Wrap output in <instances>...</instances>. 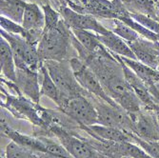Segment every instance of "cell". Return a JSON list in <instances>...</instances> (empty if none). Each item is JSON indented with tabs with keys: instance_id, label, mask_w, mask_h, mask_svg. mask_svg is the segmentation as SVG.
<instances>
[{
	"instance_id": "52a82bcc",
	"label": "cell",
	"mask_w": 159,
	"mask_h": 158,
	"mask_svg": "<svg viewBox=\"0 0 159 158\" xmlns=\"http://www.w3.org/2000/svg\"><path fill=\"white\" fill-rule=\"evenodd\" d=\"M70 63L76 80L87 93L112 106H119L107 94L97 76L81 59L78 57H73L70 59Z\"/></svg>"
},
{
	"instance_id": "603a6c76",
	"label": "cell",
	"mask_w": 159,
	"mask_h": 158,
	"mask_svg": "<svg viewBox=\"0 0 159 158\" xmlns=\"http://www.w3.org/2000/svg\"><path fill=\"white\" fill-rule=\"evenodd\" d=\"M70 30L76 39L80 42V44L91 52H96L103 46L95 34H93L89 31L79 30V29H70Z\"/></svg>"
},
{
	"instance_id": "5bb4252c",
	"label": "cell",
	"mask_w": 159,
	"mask_h": 158,
	"mask_svg": "<svg viewBox=\"0 0 159 158\" xmlns=\"http://www.w3.org/2000/svg\"><path fill=\"white\" fill-rule=\"evenodd\" d=\"M128 44L131 47L138 61L157 70L159 51L156 48L155 42L140 36L137 40Z\"/></svg>"
},
{
	"instance_id": "ffe728a7",
	"label": "cell",
	"mask_w": 159,
	"mask_h": 158,
	"mask_svg": "<svg viewBox=\"0 0 159 158\" xmlns=\"http://www.w3.org/2000/svg\"><path fill=\"white\" fill-rule=\"evenodd\" d=\"M129 13H138L159 21V0H122Z\"/></svg>"
},
{
	"instance_id": "d4e9b609",
	"label": "cell",
	"mask_w": 159,
	"mask_h": 158,
	"mask_svg": "<svg viewBox=\"0 0 159 158\" xmlns=\"http://www.w3.org/2000/svg\"><path fill=\"white\" fill-rule=\"evenodd\" d=\"M113 22L114 28L111 30V32L124 39L127 43L134 42L140 37V34L138 33H136L134 29H132L127 24H125L122 20L113 19Z\"/></svg>"
},
{
	"instance_id": "ac0fdd59",
	"label": "cell",
	"mask_w": 159,
	"mask_h": 158,
	"mask_svg": "<svg viewBox=\"0 0 159 158\" xmlns=\"http://www.w3.org/2000/svg\"><path fill=\"white\" fill-rule=\"evenodd\" d=\"M39 74L41 79V95L49 97L57 105V107L61 108L66 102V99L58 89V87L56 86V84L54 83V81L52 80V78L51 77L46 66L44 65V62L40 67Z\"/></svg>"
},
{
	"instance_id": "30bf717a",
	"label": "cell",
	"mask_w": 159,
	"mask_h": 158,
	"mask_svg": "<svg viewBox=\"0 0 159 158\" xmlns=\"http://www.w3.org/2000/svg\"><path fill=\"white\" fill-rule=\"evenodd\" d=\"M129 114L134 122V134L143 140H159V123L154 111L143 108L137 112Z\"/></svg>"
},
{
	"instance_id": "f1b7e54d",
	"label": "cell",
	"mask_w": 159,
	"mask_h": 158,
	"mask_svg": "<svg viewBox=\"0 0 159 158\" xmlns=\"http://www.w3.org/2000/svg\"><path fill=\"white\" fill-rule=\"evenodd\" d=\"M37 155H38V158H65L62 156L54 155V154H51L47 152H37Z\"/></svg>"
},
{
	"instance_id": "8992f818",
	"label": "cell",
	"mask_w": 159,
	"mask_h": 158,
	"mask_svg": "<svg viewBox=\"0 0 159 158\" xmlns=\"http://www.w3.org/2000/svg\"><path fill=\"white\" fill-rule=\"evenodd\" d=\"M85 96L91 100L96 109L98 115L97 124L117 128L129 133L134 132V122L131 114L120 106H112L88 93Z\"/></svg>"
},
{
	"instance_id": "1f68e13d",
	"label": "cell",
	"mask_w": 159,
	"mask_h": 158,
	"mask_svg": "<svg viewBox=\"0 0 159 158\" xmlns=\"http://www.w3.org/2000/svg\"><path fill=\"white\" fill-rule=\"evenodd\" d=\"M155 86H156V89H157V91L159 93V81H156L155 82Z\"/></svg>"
},
{
	"instance_id": "7a4b0ae2",
	"label": "cell",
	"mask_w": 159,
	"mask_h": 158,
	"mask_svg": "<svg viewBox=\"0 0 159 158\" xmlns=\"http://www.w3.org/2000/svg\"><path fill=\"white\" fill-rule=\"evenodd\" d=\"M1 108L12 115L31 122L34 126V136H48V127L43 119V107L22 93H9L1 86Z\"/></svg>"
},
{
	"instance_id": "484cf974",
	"label": "cell",
	"mask_w": 159,
	"mask_h": 158,
	"mask_svg": "<svg viewBox=\"0 0 159 158\" xmlns=\"http://www.w3.org/2000/svg\"><path fill=\"white\" fill-rule=\"evenodd\" d=\"M132 143H134L139 146L146 153H148L152 158H159V140L157 141H148L143 140L131 133Z\"/></svg>"
},
{
	"instance_id": "9a60e30c",
	"label": "cell",
	"mask_w": 159,
	"mask_h": 158,
	"mask_svg": "<svg viewBox=\"0 0 159 158\" xmlns=\"http://www.w3.org/2000/svg\"><path fill=\"white\" fill-rule=\"evenodd\" d=\"M80 130H82L84 133H87L92 137H94L97 139H103V140L117 142V143L132 142L131 133L125 132L117 128L95 124L90 127L80 126Z\"/></svg>"
},
{
	"instance_id": "2e32d148",
	"label": "cell",
	"mask_w": 159,
	"mask_h": 158,
	"mask_svg": "<svg viewBox=\"0 0 159 158\" xmlns=\"http://www.w3.org/2000/svg\"><path fill=\"white\" fill-rule=\"evenodd\" d=\"M22 26L27 31L43 33L45 28V14L39 4L27 2L23 14Z\"/></svg>"
},
{
	"instance_id": "5b68a950",
	"label": "cell",
	"mask_w": 159,
	"mask_h": 158,
	"mask_svg": "<svg viewBox=\"0 0 159 158\" xmlns=\"http://www.w3.org/2000/svg\"><path fill=\"white\" fill-rule=\"evenodd\" d=\"M0 35L5 38L11 46L16 69H29L39 71L43 61L39 57L37 45L32 44L19 35L9 34L3 30H0Z\"/></svg>"
},
{
	"instance_id": "277c9868",
	"label": "cell",
	"mask_w": 159,
	"mask_h": 158,
	"mask_svg": "<svg viewBox=\"0 0 159 158\" xmlns=\"http://www.w3.org/2000/svg\"><path fill=\"white\" fill-rule=\"evenodd\" d=\"M44 65L46 66L51 77L65 97L66 101L71 97L87 94V92L76 80L70 60H47L44 61Z\"/></svg>"
},
{
	"instance_id": "cb8c5ba5",
	"label": "cell",
	"mask_w": 159,
	"mask_h": 158,
	"mask_svg": "<svg viewBox=\"0 0 159 158\" xmlns=\"http://www.w3.org/2000/svg\"><path fill=\"white\" fill-rule=\"evenodd\" d=\"M6 158H38L37 152L11 141L5 149Z\"/></svg>"
},
{
	"instance_id": "3957f363",
	"label": "cell",
	"mask_w": 159,
	"mask_h": 158,
	"mask_svg": "<svg viewBox=\"0 0 159 158\" xmlns=\"http://www.w3.org/2000/svg\"><path fill=\"white\" fill-rule=\"evenodd\" d=\"M66 5L77 12L96 18L123 19L129 16L122 0H67Z\"/></svg>"
},
{
	"instance_id": "4dcf8cb0",
	"label": "cell",
	"mask_w": 159,
	"mask_h": 158,
	"mask_svg": "<svg viewBox=\"0 0 159 158\" xmlns=\"http://www.w3.org/2000/svg\"><path fill=\"white\" fill-rule=\"evenodd\" d=\"M58 1L60 2V4H61V5H66L67 0H58Z\"/></svg>"
},
{
	"instance_id": "8fae6325",
	"label": "cell",
	"mask_w": 159,
	"mask_h": 158,
	"mask_svg": "<svg viewBox=\"0 0 159 158\" xmlns=\"http://www.w3.org/2000/svg\"><path fill=\"white\" fill-rule=\"evenodd\" d=\"M39 78V71L29 69H16V80L14 83L23 95L36 104L40 103L41 98V83Z\"/></svg>"
},
{
	"instance_id": "9c48e42d",
	"label": "cell",
	"mask_w": 159,
	"mask_h": 158,
	"mask_svg": "<svg viewBox=\"0 0 159 158\" xmlns=\"http://www.w3.org/2000/svg\"><path fill=\"white\" fill-rule=\"evenodd\" d=\"M58 11L60 12L66 24L70 29L89 31L98 35H105L111 32V30L104 27L96 19V17L91 14L77 12L69 8L67 5H61L58 9Z\"/></svg>"
},
{
	"instance_id": "ba28073f",
	"label": "cell",
	"mask_w": 159,
	"mask_h": 158,
	"mask_svg": "<svg viewBox=\"0 0 159 158\" xmlns=\"http://www.w3.org/2000/svg\"><path fill=\"white\" fill-rule=\"evenodd\" d=\"M61 111L74 119L79 126L90 127L97 124V111L91 100L85 95H78L68 99L61 108Z\"/></svg>"
},
{
	"instance_id": "4fadbf2b",
	"label": "cell",
	"mask_w": 159,
	"mask_h": 158,
	"mask_svg": "<svg viewBox=\"0 0 159 158\" xmlns=\"http://www.w3.org/2000/svg\"><path fill=\"white\" fill-rule=\"evenodd\" d=\"M0 128H1V135L16 142V144L33 150L36 152H46V147L41 137L26 135L16 131L7 123L2 115L1 121H0Z\"/></svg>"
},
{
	"instance_id": "d6a6232c",
	"label": "cell",
	"mask_w": 159,
	"mask_h": 158,
	"mask_svg": "<svg viewBox=\"0 0 159 158\" xmlns=\"http://www.w3.org/2000/svg\"><path fill=\"white\" fill-rule=\"evenodd\" d=\"M155 113H156V117H157V120H158V123H159V111H156Z\"/></svg>"
},
{
	"instance_id": "f546056e",
	"label": "cell",
	"mask_w": 159,
	"mask_h": 158,
	"mask_svg": "<svg viewBox=\"0 0 159 158\" xmlns=\"http://www.w3.org/2000/svg\"><path fill=\"white\" fill-rule=\"evenodd\" d=\"M98 153V157L99 158H119V157H112V156H109V155H106V154H103V153Z\"/></svg>"
},
{
	"instance_id": "83f0119b",
	"label": "cell",
	"mask_w": 159,
	"mask_h": 158,
	"mask_svg": "<svg viewBox=\"0 0 159 158\" xmlns=\"http://www.w3.org/2000/svg\"><path fill=\"white\" fill-rule=\"evenodd\" d=\"M58 2L60 4V2L58 1V0H31V2H34V3H37L39 4L40 6L42 5H47V4H51L52 7H53V2ZM61 5V4H60Z\"/></svg>"
},
{
	"instance_id": "44dd1931",
	"label": "cell",
	"mask_w": 159,
	"mask_h": 158,
	"mask_svg": "<svg viewBox=\"0 0 159 158\" xmlns=\"http://www.w3.org/2000/svg\"><path fill=\"white\" fill-rule=\"evenodd\" d=\"M120 58L140 79H142V81L146 84V86L152 84L156 81H159V71L157 70H154L145 64H143L138 60L127 58V57L123 56H120Z\"/></svg>"
},
{
	"instance_id": "836d02e7",
	"label": "cell",
	"mask_w": 159,
	"mask_h": 158,
	"mask_svg": "<svg viewBox=\"0 0 159 158\" xmlns=\"http://www.w3.org/2000/svg\"><path fill=\"white\" fill-rule=\"evenodd\" d=\"M157 70L159 71V56H158V66H157Z\"/></svg>"
},
{
	"instance_id": "d6986e66",
	"label": "cell",
	"mask_w": 159,
	"mask_h": 158,
	"mask_svg": "<svg viewBox=\"0 0 159 158\" xmlns=\"http://www.w3.org/2000/svg\"><path fill=\"white\" fill-rule=\"evenodd\" d=\"M0 66H1L2 77L7 80L16 82V66L11 52V46L8 41L0 37Z\"/></svg>"
},
{
	"instance_id": "7c38bea8",
	"label": "cell",
	"mask_w": 159,
	"mask_h": 158,
	"mask_svg": "<svg viewBox=\"0 0 159 158\" xmlns=\"http://www.w3.org/2000/svg\"><path fill=\"white\" fill-rule=\"evenodd\" d=\"M111 54L117 58L119 60V62L122 65V69H123V73H124V76L126 81L128 82V84L131 86V88L134 90V92L135 93V94L137 95V97L139 98V100L141 101V103L143 104L144 108H147L150 110H152L154 111H159V105H157L154 100L152 99L146 84L142 81V79H140L134 71L129 69L120 58V56L115 54L113 52H111Z\"/></svg>"
},
{
	"instance_id": "7402d4cb",
	"label": "cell",
	"mask_w": 159,
	"mask_h": 158,
	"mask_svg": "<svg viewBox=\"0 0 159 158\" xmlns=\"http://www.w3.org/2000/svg\"><path fill=\"white\" fill-rule=\"evenodd\" d=\"M26 4L24 0H0V12L1 16L22 24Z\"/></svg>"
},
{
	"instance_id": "6da1fadb",
	"label": "cell",
	"mask_w": 159,
	"mask_h": 158,
	"mask_svg": "<svg viewBox=\"0 0 159 158\" xmlns=\"http://www.w3.org/2000/svg\"><path fill=\"white\" fill-rule=\"evenodd\" d=\"M71 34L73 32L63 18L56 26L44 28L37 46L40 59L43 62L70 60L71 58L70 56V47H73Z\"/></svg>"
},
{
	"instance_id": "4316f807",
	"label": "cell",
	"mask_w": 159,
	"mask_h": 158,
	"mask_svg": "<svg viewBox=\"0 0 159 158\" xmlns=\"http://www.w3.org/2000/svg\"><path fill=\"white\" fill-rule=\"evenodd\" d=\"M131 16L136 22L141 24L143 27L148 29L149 31H151L156 34H159V21H157L150 16H144V14H138V13H131Z\"/></svg>"
},
{
	"instance_id": "e0dca14e",
	"label": "cell",
	"mask_w": 159,
	"mask_h": 158,
	"mask_svg": "<svg viewBox=\"0 0 159 158\" xmlns=\"http://www.w3.org/2000/svg\"><path fill=\"white\" fill-rule=\"evenodd\" d=\"M96 35L101 44L110 52L123 57H127V58L137 60L136 56L134 55L128 43L111 31L105 35Z\"/></svg>"
}]
</instances>
